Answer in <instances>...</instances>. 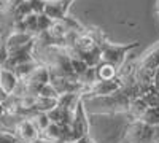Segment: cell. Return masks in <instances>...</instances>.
Instances as JSON below:
<instances>
[{"label":"cell","mask_w":159,"mask_h":143,"mask_svg":"<svg viewBox=\"0 0 159 143\" xmlns=\"http://www.w3.org/2000/svg\"><path fill=\"white\" fill-rule=\"evenodd\" d=\"M13 134L16 135L18 143H35V141H38L40 138H42L40 137L38 129L34 126V123L29 118L19 119V123L16 124Z\"/></svg>","instance_id":"277c9868"},{"label":"cell","mask_w":159,"mask_h":143,"mask_svg":"<svg viewBox=\"0 0 159 143\" xmlns=\"http://www.w3.org/2000/svg\"><path fill=\"white\" fill-rule=\"evenodd\" d=\"M0 72H2V69H0Z\"/></svg>","instance_id":"7402d4cb"},{"label":"cell","mask_w":159,"mask_h":143,"mask_svg":"<svg viewBox=\"0 0 159 143\" xmlns=\"http://www.w3.org/2000/svg\"><path fill=\"white\" fill-rule=\"evenodd\" d=\"M29 119H30V121L34 123V126L38 129L40 135H42V132L51 124V121H49V118H48V114H46V113H40V111H35Z\"/></svg>","instance_id":"5bb4252c"},{"label":"cell","mask_w":159,"mask_h":143,"mask_svg":"<svg viewBox=\"0 0 159 143\" xmlns=\"http://www.w3.org/2000/svg\"><path fill=\"white\" fill-rule=\"evenodd\" d=\"M81 99H83V97L80 96V94H76V92H67V94H61V96H59L57 103H59L61 107H64V108H67V110L73 111Z\"/></svg>","instance_id":"7c38bea8"},{"label":"cell","mask_w":159,"mask_h":143,"mask_svg":"<svg viewBox=\"0 0 159 143\" xmlns=\"http://www.w3.org/2000/svg\"><path fill=\"white\" fill-rule=\"evenodd\" d=\"M100 46V62L110 64L118 72L123 67L126 56L130 53L132 49L140 46V42H130V43H123V45H115L110 42H99Z\"/></svg>","instance_id":"6da1fadb"},{"label":"cell","mask_w":159,"mask_h":143,"mask_svg":"<svg viewBox=\"0 0 159 143\" xmlns=\"http://www.w3.org/2000/svg\"><path fill=\"white\" fill-rule=\"evenodd\" d=\"M75 0H51V2H46L43 15H46L51 21L65 19L67 15H69L70 5Z\"/></svg>","instance_id":"5b68a950"},{"label":"cell","mask_w":159,"mask_h":143,"mask_svg":"<svg viewBox=\"0 0 159 143\" xmlns=\"http://www.w3.org/2000/svg\"><path fill=\"white\" fill-rule=\"evenodd\" d=\"M19 80L18 76L15 75V72L10 70V69H2V72H0V86H2V89L5 91L7 94L13 96L15 94L16 87L19 86Z\"/></svg>","instance_id":"ba28073f"},{"label":"cell","mask_w":159,"mask_h":143,"mask_svg":"<svg viewBox=\"0 0 159 143\" xmlns=\"http://www.w3.org/2000/svg\"><path fill=\"white\" fill-rule=\"evenodd\" d=\"M3 116H5V107H3V103H0V121H2Z\"/></svg>","instance_id":"ffe728a7"},{"label":"cell","mask_w":159,"mask_h":143,"mask_svg":"<svg viewBox=\"0 0 159 143\" xmlns=\"http://www.w3.org/2000/svg\"><path fill=\"white\" fill-rule=\"evenodd\" d=\"M38 65H40V62H38L37 59H34V60H29V62L19 64L18 67L13 69V72H15V75L18 76L19 81H25V80H27V78L35 72V69H37Z\"/></svg>","instance_id":"30bf717a"},{"label":"cell","mask_w":159,"mask_h":143,"mask_svg":"<svg viewBox=\"0 0 159 143\" xmlns=\"http://www.w3.org/2000/svg\"><path fill=\"white\" fill-rule=\"evenodd\" d=\"M135 67L139 72H143L153 78L154 72L159 69V43L153 46L145 56H142V59L135 64Z\"/></svg>","instance_id":"8992f818"},{"label":"cell","mask_w":159,"mask_h":143,"mask_svg":"<svg viewBox=\"0 0 159 143\" xmlns=\"http://www.w3.org/2000/svg\"><path fill=\"white\" fill-rule=\"evenodd\" d=\"M8 99H10V94H7L5 91L2 89V86H0V103H5Z\"/></svg>","instance_id":"d6986e66"},{"label":"cell","mask_w":159,"mask_h":143,"mask_svg":"<svg viewBox=\"0 0 159 143\" xmlns=\"http://www.w3.org/2000/svg\"><path fill=\"white\" fill-rule=\"evenodd\" d=\"M96 73H97V81H111L118 76L119 72L113 65H110V64L100 62L96 67Z\"/></svg>","instance_id":"8fae6325"},{"label":"cell","mask_w":159,"mask_h":143,"mask_svg":"<svg viewBox=\"0 0 159 143\" xmlns=\"http://www.w3.org/2000/svg\"><path fill=\"white\" fill-rule=\"evenodd\" d=\"M35 40V37L30 34H25V32H16V30H11L7 37H5V45L8 48V53H13L25 45H29L30 42Z\"/></svg>","instance_id":"52a82bcc"},{"label":"cell","mask_w":159,"mask_h":143,"mask_svg":"<svg viewBox=\"0 0 159 143\" xmlns=\"http://www.w3.org/2000/svg\"><path fill=\"white\" fill-rule=\"evenodd\" d=\"M57 105H59L57 99H48V97H40V96H37V100H35V111L49 113L51 110H54Z\"/></svg>","instance_id":"4fadbf2b"},{"label":"cell","mask_w":159,"mask_h":143,"mask_svg":"<svg viewBox=\"0 0 159 143\" xmlns=\"http://www.w3.org/2000/svg\"><path fill=\"white\" fill-rule=\"evenodd\" d=\"M38 96H40V97H48V99H59V92H57L56 87L52 86L51 83L45 84L42 89H40Z\"/></svg>","instance_id":"2e32d148"},{"label":"cell","mask_w":159,"mask_h":143,"mask_svg":"<svg viewBox=\"0 0 159 143\" xmlns=\"http://www.w3.org/2000/svg\"><path fill=\"white\" fill-rule=\"evenodd\" d=\"M84 137H89V119H88V113L84 108V100L81 99L76 105V108L73 110L70 132H69V137L65 140V143H73Z\"/></svg>","instance_id":"7a4b0ae2"},{"label":"cell","mask_w":159,"mask_h":143,"mask_svg":"<svg viewBox=\"0 0 159 143\" xmlns=\"http://www.w3.org/2000/svg\"><path fill=\"white\" fill-rule=\"evenodd\" d=\"M140 121H143L145 124H148L151 127L159 126V107H150L147 111L143 113Z\"/></svg>","instance_id":"9a60e30c"},{"label":"cell","mask_w":159,"mask_h":143,"mask_svg":"<svg viewBox=\"0 0 159 143\" xmlns=\"http://www.w3.org/2000/svg\"><path fill=\"white\" fill-rule=\"evenodd\" d=\"M153 137H154V127L137 119L132 121L130 126L127 127L124 140L126 143H153Z\"/></svg>","instance_id":"3957f363"},{"label":"cell","mask_w":159,"mask_h":143,"mask_svg":"<svg viewBox=\"0 0 159 143\" xmlns=\"http://www.w3.org/2000/svg\"><path fill=\"white\" fill-rule=\"evenodd\" d=\"M8 56H10V53H8V48L5 45V38H3V40H0V69L5 67Z\"/></svg>","instance_id":"e0dca14e"},{"label":"cell","mask_w":159,"mask_h":143,"mask_svg":"<svg viewBox=\"0 0 159 143\" xmlns=\"http://www.w3.org/2000/svg\"><path fill=\"white\" fill-rule=\"evenodd\" d=\"M42 2H51V0H42Z\"/></svg>","instance_id":"44dd1931"},{"label":"cell","mask_w":159,"mask_h":143,"mask_svg":"<svg viewBox=\"0 0 159 143\" xmlns=\"http://www.w3.org/2000/svg\"><path fill=\"white\" fill-rule=\"evenodd\" d=\"M0 143H18V138L15 134L0 131Z\"/></svg>","instance_id":"ac0fdd59"},{"label":"cell","mask_w":159,"mask_h":143,"mask_svg":"<svg viewBox=\"0 0 159 143\" xmlns=\"http://www.w3.org/2000/svg\"><path fill=\"white\" fill-rule=\"evenodd\" d=\"M148 108H150V107H148V103L145 102V99L140 96V97H135V99H132V100H130L127 111H129V114L132 116V121H137V119L142 118L143 113L147 111Z\"/></svg>","instance_id":"9c48e42d"}]
</instances>
